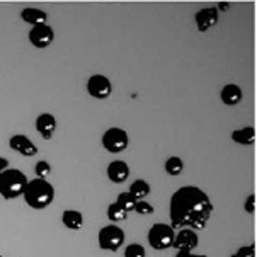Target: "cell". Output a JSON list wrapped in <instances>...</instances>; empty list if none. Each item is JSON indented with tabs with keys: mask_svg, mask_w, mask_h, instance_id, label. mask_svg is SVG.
Listing matches in <instances>:
<instances>
[{
	"mask_svg": "<svg viewBox=\"0 0 257 257\" xmlns=\"http://www.w3.org/2000/svg\"><path fill=\"white\" fill-rule=\"evenodd\" d=\"M213 203L206 191L196 186H182L171 196L169 218L172 228L204 230L213 215Z\"/></svg>",
	"mask_w": 257,
	"mask_h": 257,
	"instance_id": "1",
	"label": "cell"
},
{
	"mask_svg": "<svg viewBox=\"0 0 257 257\" xmlns=\"http://www.w3.org/2000/svg\"><path fill=\"white\" fill-rule=\"evenodd\" d=\"M26 204L33 210H46L55 201V187L46 179H33L28 182L23 194Z\"/></svg>",
	"mask_w": 257,
	"mask_h": 257,
	"instance_id": "2",
	"label": "cell"
},
{
	"mask_svg": "<svg viewBox=\"0 0 257 257\" xmlns=\"http://www.w3.org/2000/svg\"><path fill=\"white\" fill-rule=\"evenodd\" d=\"M29 179L19 169H7L0 174V194L4 199L12 201L24 194Z\"/></svg>",
	"mask_w": 257,
	"mask_h": 257,
	"instance_id": "3",
	"label": "cell"
},
{
	"mask_svg": "<svg viewBox=\"0 0 257 257\" xmlns=\"http://www.w3.org/2000/svg\"><path fill=\"white\" fill-rule=\"evenodd\" d=\"M174 237H176V230L167 223H155L148 230V243L152 249L155 250H167L172 249Z\"/></svg>",
	"mask_w": 257,
	"mask_h": 257,
	"instance_id": "4",
	"label": "cell"
},
{
	"mask_svg": "<svg viewBox=\"0 0 257 257\" xmlns=\"http://www.w3.org/2000/svg\"><path fill=\"white\" fill-rule=\"evenodd\" d=\"M124 230L117 225H106L99 230L97 233V243L102 250L107 252H116L123 247L124 243Z\"/></svg>",
	"mask_w": 257,
	"mask_h": 257,
	"instance_id": "5",
	"label": "cell"
},
{
	"mask_svg": "<svg viewBox=\"0 0 257 257\" xmlns=\"http://www.w3.org/2000/svg\"><path fill=\"white\" fill-rule=\"evenodd\" d=\"M130 145V137L123 128H109L102 135V147L109 154H121Z\"/></svg>",
	"mask_w": 257,
	"mask_h": 257,
	"instance_id": "6",
	"label": "cell"
},
{
	"mask_svg": "<svg viewBox=\"0 0 257 257\" xmlns=\"http://www.w3.org/2000/svg\"><path fill=\"white\" fill-rule=\"evenodd\" d=\"M87 92H89L90 97L97 99V101H104L112 94V84L106 75L94 73L87 80Z\"/></svg>",
	"mask_w": 257,
	"mask_h": 257,
	"instance_id": "7",
	"label": "cell"
},
{
	"mask_svg": "<svg viewBox=\"0 0 257 257\" xmlns=\"http://www.w3.org/2000/svg\"><path fill=\"white\" fill-rule=\"evenodd\" d=\"M198 245H199V237L194 230L181 228L179 232H176L172 249H176L177 252H193Z\"/></svg>",
	"mask_w": 257,
	"mask_h": 257,
	"instance_id": "8",
	"label": "cell"
},
{
	"mask_svg": "<svg viewBox=\"0 0 257 257\" xmlns=\"http://www.w3.org/2000/svg\"><path fill=\"white\" fill-rule=\"evenodd\" d=\"M53 39H55L53 28L48 24L34 26V28H31V31H29V41L38 50H45V48L51 46Z\"/></svg>",
	"mask_w": 257,
	"mask_h": 257,
	"instance_id": "9",
	"label": "cell"
},
{
	"mask_svg": "<svg viewBox=\"0 0 257 257\" xmlns=\"http://www.w3.org/2000/svg\"><path fill=\"white\" fill-rule=\"evenodd\" d=\"M218 19H220V12L216 11V7L199 9L194 16L196 28H198L199 33H206V31H210L211 28H215V26L218 24Z\"/></svg>",
	"mask_w": 257,
	"mask_h": 257,
	"instance_id": "10",
	"label": "cell"
},
{
	"mask_svg": "<svg viewBox=\"0 0 257 257\" xmlns=\"http://www.w3.org/2000/svg\"><path fill=\"white\" fill-rule=\"evenodd\" d=\"M9 147L11 150L17 152L23 157H34L38 155V147L34 145V142H31V138L26 137V135H14L9 140Z\"/></svg>",
	"mask_w": 257,
	"mask_h": 257,
	"instance_id": "11",
	"label": "cell"
},
{
	"mask_svg": "<svg viewBox=\"0 0 257 257\" xmlns=\"http://www.w3.org/2000/svg\"><path fill=\"white\" fill-rule=\"evenodd\" d=\"M36 130L43 140H51L56 132V117L51 112H41L36 117Z\"/></svg>",
	"mask_w": 257,
	"mask_h": 257,
	"instance_id": "12",
	"label": "cell"
},
{
	"mask_svg": "<svg viewBox=\"0 0 257 257\" xmlns=\"http://www.w3.org/2000/svg\"><path fill=\"white\" fill-rule=\"evenodd\" d=\"M107 179L114 184H123L124 181H128L130 177V165L124 160H114L107 165Z\"/></svg>",
	"mask_w": 257,
	"mask_h": 257,
	"instance_id": "13",
	"label": "cell"
},
{
	"mask_svg": "<svg viewBox=\"0 0 257 257\" xmlns=\"http://www.w3.org/2000/svg\"><path fill=\"white\" fill-rule=\"evenodd\" d=\"M220 97L225 106H237V104H240L242 101L243 92L237 84H226L223 89H221Z\"/></svg>",
	"mask_w": 257,
	"mask_h": 257,
	"instance_id": "14",
	"label": "cell"
},
{
	"mask_svg": "<svg viewBox=\"0 0 257 257\" xmlns=\"http://www.w3.org/2000/svg\"><path fill=\"white\" fill-rule=\"evenodd\" d=\"M21 19L24 21L26 24H31L33 28L34 26H41V24H46L48 21V14L41 9H36V7H26L21 11Z\"/></svg>",
	"mask_w": 257,
	"mask_h": 257,
	"instance_id": "15",
	"label": "cell"
},
{
	"mask_svg": "<svg viewBox=\"0 0 257 257\" xmlns=\"http://www.w3.org/2000/svg\"><path fill=\"white\" fill-rule=\"evenodd\" d=\"M62 223L68 230H80L84 226V215L78 210H65L62 213Z\"/></svg>",
	"mask_w": 257,
	"mask_h": 257,
	"instance_id": "16",
	"label": "cell"
},
{
	"mask_svg": "<svg viewBox=\"0 0 257 257\" xmlns=\"http://www.w3.org/2000/svg\"><path fill=\"white\" fill-rule=\"evenodd\" d=\"M232 140L238 145H254L255 142V130L252 126H245V128L235 130L232 133Z\"/></svg>",
	"mask_w": 257,
	"mask_h": 257,
	"instance_id": "17",
	"label": "cell"
},
{
	"mask_svg": "<svg viewBox=\"0 0 257 257\" xmlns=\"http://www.w3.org/2000/svg\"><path fill=\"white\" fill-rule=\"evenodd\" d=\"M150 184L145 181V179H137L135 182H132V186H130V191L128 193L133 196L137 201H145V198L148 194H150Z\"/></svg>",
	"mask_w": 257,
	"mask_h": 257,
	"instance_id": "18",
	"label": "cell"
},
{
	"mask_svg": "<svg viewBox=\"0 0 257 257\" xmlns=\"http://www.w3.org/2000/svg\"><path fill=\"white\" fill-rule=\"evenodd\" d=\"M182 171H184V162H182V159H179V157L172 155L165 160V172H167L169 176L177 177V176H181Z\"/></svg>",
	"mask_w": 257,
	"mask_h": 257,
	"instance_id": "19",
	"label": "cell"
},
{
	"mask_svg": "<svg viewBox=\"0 0 257 257\" xmlns=\"http://www.w3.org/2000/svg\"><path fill=\"white\" fill-rule=\"evenodd\" d=\"M137 199L133 198L132 194L126 191V193H119L117 194V199H116V204L117 206L121 208L124 213H132V211H135V208H137Z\"/></svg>",
	"mask_w": 257,
	"mask_h": 257,
	"instance_id": "20",
	"label": "cell"
},
{
	"mask_svg": "<svg viewBox=\"0 0 257 257\" xmlns=\"http://www.w3.org/2000/svg\"><path fill=\"white\" fill-rule=\"evenodd\" d=\"M106 215H107V218L112 221V225H114V223H121V221H124L126 218H128V213H124L116 203H111L109 206H107Z\"/></svg>",
	"mask_w": 257,
	"mask_h": 257,
	"instance_id": "21",
	"label": "cell"
},
{
	"mask_svg": "<svg viewBox=\"0 0 257 257\" xmlns=\"http://www.w3.org/2000/svg\"><path fill=\"white\" fill-rule=\"evenodd\" d=\"M124 257H147V250L142 243H130L124 247Z\"/></svg>",
	"mask_w": 257,
	"mask_h": 257,
	"instance_id": "22",
	"label": "cell"
},
{
	"mask_svg": "<svg viewBox=\"0 0 257 257\" xmlns=\"http://www.w3.org/2000/svg\"><path fill=\"white\" fill-rule=\"evenodd\" d=\"M34 172H36L38 179H46V177L51 174L50 162H46V160H39V162L36 164V167H34Z\"/></svg>",
	"mask_w": 257,
	"mask_h": 257,
	"instance_id": "23",
	"label": "cell"
},
{
	"mask_svg": "<svg viewBox=\"0 0 257 257\" xmlns=\"http://www.w3.org/2000/svg\"><path fill=\"white\" fill-rule=\"evenodd\" d=\"M135 211L138 213V215H142V216H148V215H152V213L155 211V208L152 206L148 201H138L137 203V208H135Z\"/></svg>",
	"mask_w": 257,
	"mask_h": 257,
	"instance_id": "24",
	"label": "cell"
},
{
	"mask_svg": "<svg viewBox=\"0 0 257 257\" xmlns=\"http://www.w3.org/2000/svg\"><path fill=\"white\" fill-rule=\"evenodd\" d=\"M230 257H255V245L254 243H250V245H243Z\"/></svg>",
	"mask_w": 257,
	"mask_h": 257,
	"instance_id": "25",
	"label": "cell"
},
{
	"mask_svg": "<svg viewBox=\"0 0 257 257\" xmlns=\"http://www.w3.org/2000/svg\"><path fill=\"white\" fill-rule=\"evenodd\" d=\"M245 211L247 213H255V194H249L245 199Z\"/></svg>",
	"mask_w": 257,
	"mask_h": 257,
	"instance_id": "26",
	"label": "cell"
},
{
	"mask_svg": "<svg viewBox=\"0 0 257 257\" xmlns=\"http://www.w3.org/2000/svg\"><path fill=\"white\" fill-rule=\"evenodd\" d=\"M176 257H206L204 254H193V252H177Z\"/></svg>",
	"mask_w": 257,
	"mask_h": 257,
	"instance_id": "27",
	"label": "cell"
},
{
	"mask_svg": "<svg viewBox=\"0 0 257 257\" xmlns=\"http://www.w3.org/2000/svg\"><path fill=\"white\" fill-rule=\"evenodd\" d=\"M7 169H9V160L4 159V157H0V174L4 171H7Z\"/></svg>",
	"mask_w": 257,
	"mask_h": 257,
	"instance_id": "28",
	"label": "cell"
},
{
	"mask_svg": "<svg viewBox=\"0 0 257 257\" xmlns=\"http://www.w3.org/2000/svg\"><path fill=\"white\" fill-rule=\"evenodd\" d=\"M228 6L230 4L228 2H221V4H218V7H216V11H228Z\"/></svg>",
	"mask_w": 257,
	"mask_h": 257,
	"instance_id": "29",
	"label": "cell"
},
{
	"mask_svg": "<svg viewBox=\"0 0 257 257\" xmlns=\"http://www.w3.org/2000/svg\"><path fill=\"white\" fill-rule=\"evenodd\" d=\"M0 257H2V255H0Z\"/></svg>",
	"mask_w": 257,
	"mask_h": 257,
	"instance_id": "30",
	"label": "cell"
}]
</instances>
